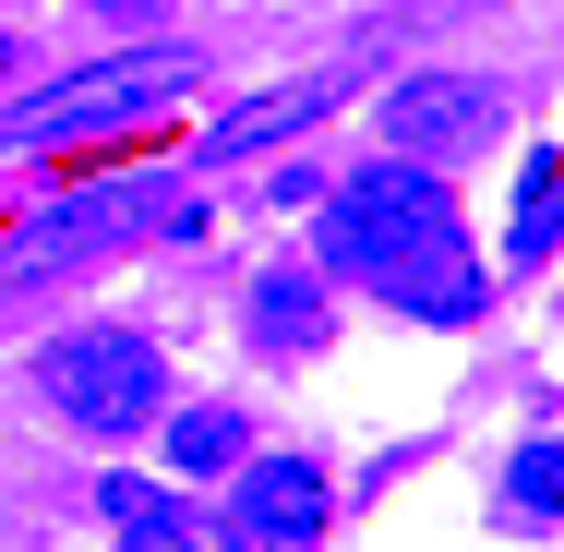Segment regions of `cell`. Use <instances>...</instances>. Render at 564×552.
<instances>
[{"label":"cell","mask_w":564,"mask_h":552,"mask_svg":"<svg viewBox=\"0 0 564 552\" xmlns=\"http://www.w3.org/2000/svg\"><path fill=\"white\" fill-rule=\"evenodd\" d=\"M337 97H348L337 73H301V85H264L252 109H228L217 132H205V156H264V144H289V132H313V120L337 109Z\"/></svg>","instance_id":"ba28073f"},{"label":"cell","mask_w":564,"mask_h":552,"mask_svg":"<svg viewBox=\"0 0 564 552\" xmlns=\"http://www.w3.org/2000/svg\"><path fill=\"white\" fill-rule=\"evenodd\" d=\"M505 132V85L492 73H397L384 85V156L409 169H456Z\"/></svg>","instance_id":"277c9868"},{"label":"cell","mask_w":564,"mask_h":552,"mask_svg":"<svg viewBox=\"0 0 564 552\" xmlns=\"http://www.w3.org/2000/svg\"><path fill=\"white\" fill-rule=\"evenodd\" d=\"M553 240H564V156H553V144H529V156H517V228H505V277L553 264Z\"/></svg>","instance_id":"9c48e42d"},{"label":"cell","mask_w":564,"mask_h":552,"mask_svg":"<svg viewBox=\"0 0 564 552\" xmlns=\"http://www.w3.org/2000/svg\"><path fill=\"white\" fill-rule=\"evenodd\" d=\"M85 12H120V24H144V12H156V0H85Z\"/></svg>","instance_id":"9a60e30c"},{"label":"cell","mask_w":564,"mask_h":552,"mask_svg":"<svg viewBox=\"0 0 564 552\" xmlns=\"http://www.w3.org/2000/svg\"><path fill=\"white\" fill-rule=\"evenodd\" d=\"M240 456H252L240 409H169V468H181V480H228Z\"/></svg>","instance_id":"8fae6325"},{"label":"cell","mask_w":564,"mask_h":552,"mask_svg":"<svg viewBox=\"0 0 564 552\" xmlns=\"http://www.w3.org/2000/svg\"><path fill=\"white\" fill-rule=\"evenodd\" d=\"M372 289H384L409 325H480V313H492V264L468 252V228H433V240H409L397 264H372Z\"/></svg>","instance_id":"8992f818"},{"label":"cell","mask_w":564,"mask_h":552,"mask_svg":"<svg viewBox=\"0 0 564 552\" xmlns=\"http://www.w3.org/2000/svg\"><path fill=\"white\" fill-rule=\"evenodd\" d=\"M156 217V181H120V193H73V205H48V217L24 228V240H0V277L24 289V277H48V264H73V252H109L132 228Z\"/></svg>","instance_id":"52a82bcc"},{"label":"cell","mask_w":564,"mask_h":552,"mask_svg":"<svg viewBox=\"0 0 564 552\" xmlns=\"http://www.w3.org/2000/svg\"><path fill=\"white\" fill-rule=\"evenodd\" d=\"M109 552H205V541H193V529H181V517H169V529H120Z\"/></svg>","instance_id":"5bb4252c"},{"label":"cell","mask_w":564,"mask_h":552,"mask_svg":"<svg viewBox=\"0 0 564 552\" xmlns=\"http://www.w3.org/2000/svg\"><path fill=\"white\" fill-rule=\"evenodd\" d=\"M97 517H109V541H120V529H169L181 505H169L156 480H132V468H109V480H97Z\"/></svg>","instance_id":"4fadbf2b"},{"label":"cell","mask_w":564,"mask_h":552,"mask_svg":"<svg viewBox=\"0 0 564 552\" xmlns=\"http://www.w3.org/2000/svg\"><path fill=\"white\" fill-rule=\"evenodd\" d=\"M24 385L48 397V421H73V433H97V444H132L144 421H169V360H156V336H132V325L48 336L24 360Z\"/></svg>","instance_id":"6da1fadb"},{"label":"cell","mask_w":564,"mask_h":552,"mask_svg":"<svg viewBox=\"0 0 564 552\" xmlns=\"http://www.w3.org/2000/svg\"><path fill=\"white\" fill-rule=\"evenodd\" d=\"M325 336V289L301 277V264H276V277H252V348L264 360H301Z\"/></svg>","instance_id":"30bf717a"},{"label":"cell","mask_w":564,"mask_h":552,"mask_svg":"<svg viewBox=\"0 0 564 552\" xmlns=\"http://www.w3.org/2000/svg\"><path fill=\"white\" fill-rule=\"evenodd\" d=\"M313 541H325V468L313 456H240L217 552H313Z\"/></svg>","instance_id":"5b68a950"},{"label":"cell","mask_w":564,"mask_h":552,"mask_svg":"<svg viewBox=\"0 0 564 552\" xmlns=\"http://www.w3.org/2000/svg\"><path fill=\"white\" fill-rule=\"evenodd\" d=\"M205 61L181 48V36H156V48H120V61H85V73H61L48 97H24V109L0 120V144H73V132H120V120H156L181 85H193Z\"/></svg>","instance_id":"7a4b0ae2"},{"label":"cell","mask_w":564,"mask_h":552,"mask_svg":"<svg viewBox=\"0 0 564 552\" xmlns=\"http://www.w3.org/2000/svg\"><path fill=\"white\" fill-rule=\"evenodd\" d=\"M456 228V193L433 169H409V156H384V169H360V181H325V217H313V252L337 264V277H372V264H397L409 240H433Z\"/></svg>","instance_id":"3957f363"},{"label":"cell","mask_w":564,"mask_h":552,"mask_svg":"<svg viewBox=\"0 0 564 552\" xmlns=\"http://www.w3.org/2000/svg\"><path fill=\"white\" fill-rule=\"evenodd\" d=\"M505 493H517V517H564V444H517V468H505Z\"/></svg>","instance_id":"7c38bea8"}]
</instances>
